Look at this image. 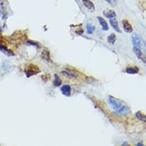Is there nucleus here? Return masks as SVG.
I'll return each mask as SVG.
<instances>
[{"label": "nucleus", "mask_w": 146, "mask_h": 146, "mask_svg": "<svg viewBox=\"0 0 146 146\" xmlns=\"http://www.w3.org/2000/svg\"><path fill=\"white\" fill-rule=\"evenodd\" d=\"M131 112V108L127 106H123V107H121L119 110L114 111L113 113L117 116L124 117L128 115Z\"/></svg>", "instance_id": "f03ea898"}, {"label": "nucleus", "mask_w": 146, "mask_h": 146, "mask_svg": "<svg viewBox=\"0 0 146 146\" xmlns=\"http://www.w3.org/2000/svg\"><path fill=\"white\" fill-rule=\"evenodd\" d=\"M137 145H138V146H143V145H144V144L142 143H141V142H139L137 144Z\"/></svg>", "instance_id": "412c9836"}, {"label": "nucleus", "mask_w": 146, "mask_h": 146, "mask_svg": "<svg viewBox=\"0 0 146 146\" xmlns=\"http://www.w3.org/2000/svg\"><path fill=\"white\" fill-rule=\"evenodd\" d=\"M28 43L31 44V45H33L34 46H36V47H39V45H38V44L36 42H35V41H28Z\"/></svg>", "instance_id": "6ab92c4d"}, {"label": "nucleus", "mask_w": 146, "mask_h": 146, "mask_svg": "<svg viewBox=\"0 0 146 146\" xmlns=\"http://www.w3.org/2000/svg\"><path fill=\"white\" fill-rule=\"evenodd\" d=\"M110 24L112 26V27L113 28V29L116 31L117 33H122L121 31L120 30L119 27V24H118V21L117 20L115 19V18H112V19H111L110 20Z\"/></svg>", "instance_id": "9d476101"}, {"label": "nucleus", "mask_w": 146, "mask_h": 146, "mask_svg": "<svg viewBox=\"0 0 146 146\" xmlns=\"http://www.w3.org/2000/svg\"><path fill=\"white\" fill-rule=\"evenodd\" d=\"M133 51L135 53V54H136V56L138 58L140 59L142 61L144 62V64H145L146 62V58H145V55L143 53V52L141 51L140 49L136 48V47H133Z\"/></svg>", "instance_id": "0eeeda50"}, {"label": "nucleus", "mask_w": 146, "mask_h": 146, "mask_svg": "<svg viewBox=\"0 0 146 146\" xmlns=\"http://www.w3.org/2000/svg\"><path fill=\"white\" fill-rule=\"evenodd\" d=\"M75 32H76V34L80 35H82V34H83V33H84V30H83V29H79V30H77V31H75Z\"/></svg>", "instance_id": "aec40b11"}, {"label": "nucleus", "mask_w": 146, "mask_h": 146, "mask_svg": "<svg viewBox=\"0 0 146 146\" xmlns=\"http://www.w3.org/2000/svg\"><path fill=\"white\" fill-rule=\"evenodd\" d=\"M103 13L106 17L110 19L112 18H115L116 16L115 12L113 10H106L103 11Z\"/></svg>", "instance_id": "ddd939ff"}, {"label": "nucleus", "mask_w": 146, "mask_h": 146, "mask_svg": "<svg viewBox=\"0 0 146 146\" xmlns=\"http://www.w3.org/2000/svg\"><path fill=\"white\" fill-rule=\"evenodd\" d=\"M41 58L45 61H48V62L51 61L50 53L48 49L45 48L43 50L41 53Z\"/></svg>", "instance_id": "9b49d317"}, {"label": "nucleus", "mask_w": 146, "mask_h": 146, "mask_svg": "<svg viewBox=\"0 0 146 146\" xmlns=\"http://www.w3.org/2000/svg\"><path fill=\"white\" fill-rule=\"evenodd\" d=\"M127 145V142H124V143L122 144V145Z\"/></svg>", "instance_id": "4be33fe9"}, {"label": "nucleus", "mask_w": 146, "mask_h": 146, "mask_svg": "<svg viewBox=\"0 0 146 146\" xmlns=\"http://www.w3.org/2000/svg\"><path fill=\"white\" fill-rule=\"evenodd\" d=\"M98 19L99 20V22L100 24V25L102 26V29L104 31H108L109 29V27L108 25V24L106 22V21L103 19L102 18V17H100V16H98Z\"/></svg>", "instance_id": "f8f14e48"}, {"label": "nucleus", "mask_w": 146, "mask_h": 146, "mask_svg": "<svg viewBox=\"0 0 146 146\" xmlns=\"http://www.w3.org/2000/svg\"><path fill=\"white\" fill-rule=\"evenodd\" d=\"M86 28H87V33L89 35H92L94 33V32L95 31L96 28L95 26L92 25L90 24H88L86 25Z\"/></svg>", "instance_id": "f3484780"}, {"label": "nucleus", "mask_w": 146, "mask_h": 146, "mask_svg": "<svg viewBox=\"0 0 146 146\" xmlns=\"http://www.w3.org/2000/svg\"><path fill=\"white\" fill-rule=\"evenodd\" d=\"M54 79L53 82V84L55 87H60L61 84H62V81L61 79H60V78L59 77V76L55 74L54 75Z\"/></svg>", "instance_id": "4468645a"}, {"label": "nucleus", "mask_w": 146, "mask_h": 146, "mask_svg": "<svg viewBox=\"0 0 146 146\" xmlns=\"http://www.w3.org/2000/svg\"><path fill=\"white\" fill-rule=\"evenodd\" d=\"M24 72L27 77L28 78L39 74L40 72H41V70L37 65L33 64H31L28 65L25 68Z\"/></svg>", "instance_id": "f257e3e1"}, {"label": "nucleus", "mask_w": 146, "mask_h": 146, "mask_svg": "<svg viewBox=\"0 0 146 146\" xmlns=\"http://www.w3.org/2000/svg\"><path fill=\"white\" fill-rule=\"evenodd\" d=\"M60 91L62 94L66 97H70L71 96V87L69 85H64L60 88Z\"/></svg>", "instance_id": "39448f33"}, {"label": "nucleus", "mask_w": 146, "mask_h": 146, "mask_svg": "<svg viewBox=\"0 0 146 146\" xmlns=\"http://www.w3.org/2000/svg\"><path fill=\"white\" fill-rule=\"evenodd\" d=\"M108 102L111 105L112 108L114 110H117L120 108L123 104V102L121 100L112 96H109Z\"/></svg>", "instance_id": "20e7f679"}, {"label": "nucleus", "mask_w": 146, "mask_h": 146, "mask_svg": "<svg viewBox=\"0 0 146 146\" xmlns=\"http://www.w3.org/2000/svg\"><path fill=\"white\" fill-rule=\"evenodd\" d=\"M125 71L128 74L135 75L138 74L139 72V69L136 66H128L125 68Z\"/></svg>", "instance_id": "6e6552de"}, {"label": "nucleus", "mask_w": 146, "mask_h": 146, "mask_svg": "<svg viewBox=\"0 0 146 146\" xmlns=\"http://www.w3.org/2000/svg\"><path fill=\"white\" fill-rule=\"evenodd\" d=\"M122 24L124 31L127 33H130L133 32V28L131 23L127 20H123L122 21Z\"/></svg>", "instance_id": "423d86ee"}, {"label": "nucleus", "mask_w": 146, "mask_h": 146, "mask_svg": "<svg viewBox=\"0 0 146 146\" xmlns=\"http://www.w3.org/2000/svg\"><path fill=\"white\" fill-rule=\"evenodd\" d=\"M83 3L84 7L90 11L94 12L95 11V7L92 2L90 0H83Z\"/></svg>", "instance_id": "1a4fd4ad"}, {"label": "nucleus", "mask_w": 146, "mask_h": 146, "mask_svg": "<svg viewBox=\"0 0 146 146\" xmlns=\"http://www.w3.org/2000/svg\"><path fill=\"white\" fill-rule=\"evenodd\" d=\"M116 40V36L115 33H112L110 36H108L107 38V41L109 43L114 44Z\"/></svg>", "instance_id": "dca6fc26"}, {"label": "nucleus", "mask_w": 146, "mask_h": 146, "mask_svg": "<svg viewBox=\"0 0 146 146\" xmlns=\"http://www.w3.org/2000/svg\"><path fill=\"white\" fill-rule=\"evenodd\" d=\"M135 116L140 121H144V122H145L146 121V117H145V115L144 113H143L141 111H139L137 112H136L135 113Z\"/></svg>", "instance_id": "2eb2a0df"}, {"label": "nucleus", "mask_w": 146, "mask_h": 146, "mask_svg": "<svg viewBox=\"0 0 146 146\" xmlns=\"http://www.w3.org/2000/svg\"><path fill=\"white\" fill-rule=\"evenodd\" d=\"M131 40H132V43L133 45V47L141 49L143 45V42L139 35H138L136 33L132 34L131 36Z\"/></svg>", "instance_id": "7ed1b4c3"}, {"label": "nucleus", "mask_w": 146, "mask_h": 146, "mask_svg": "<svg viewBox=\"0 0 146 146\" xmlns=\"http://www.w3.org/2000/svg\"><path fill=\"white\" fill-rule=\"evenodd\" d=\"M106 1L112 7H115L117 5V0H106Z\"/></svg>", "instance_id": "a211bd4d"}]
</instances>
